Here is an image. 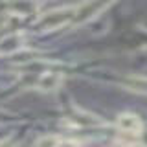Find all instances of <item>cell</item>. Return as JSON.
Returning a JSON list of instances; mask_svg holds the SVG:
<instances>
[{
	"instance_id": "8992f818",
	"label": "cell",
	"mask_w": 147,
	"mask_h": 147,
	"mask_svg": "<svg viewBox=\"0 0 147 147\" xmlns=\"http://www.w3.org/2000/svg\"><path fill=\"white\" fill-rule=\"evenodd\" d=\"M13 6V11L18 15H31L39 7V0H9Z\"/></svg>"
},
{
	"instance_id": "3957f363",
	"label": "cell",
	"mask_w": 147,
	"mask_h": 147,
	"mask_svg": "<svg viewBox=\"0 0 147 147\" xmlns=\"http://www.w3.org/2000/svg\"><path fill=\"white\" fill-rule=\"evenodd\" d=\"M26 42V35L17 31V33H9L4 39H0V55H11L22 50V46Z\"/></svg>"
},
{
	"instance_id": "6da1fadb",
	"label": "cell",
	"mask_w": 147,
	"mask_h": 147,
	"mask_svg": "<svg viewBox=\"0 0 147 147\" xmlns=\"http://www.w3.org/2000/svg\"><path fill=\"white\" fill-rule=\"evenodd\" d=\"M74 11H76L74 6L52 9V11L40 15V18L37 20V28L42 30V31H53V30H57V28H61V26H66L68 22H72Z\"/></svg>"
},
{
	"instance_id": "ba28073f",
	"label": "cell",
	"mask_w": 147,
	"mask_h": 147,
	"mask_svg": "<svg viewBox=\"0 0 147 147\" xmlns=\"http://www.w3.org/2000/svg\"><path fill=\"white\" fill-rule=\"evenodd\" d=\"M59 142H61V136L57 134H46V136H40L37 140L35 147H57Z\"/></svg>"
},
{
	"instance_id": "52a82bcc",
	"label": "cell",
	"mask_w": 147,
	"mask_h": 147,
	"mask_svg": "<svg viewBox=\"0 0 147 147\" xmlns=\"http://www.w3.org/2000/svg\"><path fill=\"white\" fill-rule=\"evenodd\" d=\"M125 86L129 90L140 92V94L147 96V77L145 76H129L125 79Z\"/></svg>"
},
{
	"instance_id": "5b68a950",
	"label": "cell",
	"mask_w": 147,
	"mask_h": 147,
	"mask_svg": "<svg viewBox=\"0 0 147 147\" xmlns=\"http://www.w3.org/2000/svg\"><path fill=\"white\" fill-rule=\"evenodd\" d=\"M63 83V74L59 72H44L42 76L39 77V81H37V86H39L40 90H57L59 86H61Z\"/></svg>"
},
{
	"instance_id": "8fae6325",
	"label": "cell",
	"mask_w": 147,
	"mask_h": 147,
	"mask_svg": "<svg viewBox=\"0 0 147 147\" xmlns=\"http://www.w3.org/2000/svg\"><path fill=\"white\" fill-rule=\"evenodd\" d=\"M112 147H127V145H123V144H116V145H112Z\"/></svg>"
},
{
	"instance_id": "7a4b0ae2",
	"label": "cell",
	"mask_w": 147,
	"mask_h": 147,
	"mask_svg": "<svg viewBox=\"0 0 147 147\" xmlns=\"http://www.w3.org/2000/svg\"><path fill=\"white\" fill-rule=\"evenodd\" d=\"M110 4H112V0H86V2H83L81 6L76 7L72 24L81 26V24H85V22L92 20V18L98 17L101 11H105Z\"/></svg>"
},
{
	"instance_id": "277c9868",
	"label": "cell",
	"mask_w": 147,
	"mask_h": 147,
	"mask_svg": "<svg viewBox=\"0 0 147 147\" xmlns=\"http://www.w3.org/2000/svg\"><path fill=\"white\" fill-rule=\"evenodd\" d=\"M116 125L119 131L129 132V134H140L142 132V119L132 112H121L116 119Z\"/></svg>"
},
{
	"instance_id": "9c48e42d",
	"label": "cell",
	"mask_w": 147,
	"mask_h": 147,
	"mask_svg": "<svg viewBox=\"0 0 147 147\" xmlns=\"http://www.w3.org/2000/svg\"><path fill=\"white\" fill-rule=\"evenodd\" d=\"M57 147H79V144L74 142V140H61Z\"/></svg>"
},
{
	"instance_id": "30bf717a",
	"label": "cell",
	"mask_w": 147,
	"mask_h": 147,
	"mask_svg": "<svg viewBox=\"0 0 147 147\" xmlns=\"http://www.w3.org/2000/svg\"><path fill=\"white\" fill-rule=\"evenodd\" d=\"M0 147H17V145L13 144V142H2V144H0Z\"/></svg>"
}]
</instances>
